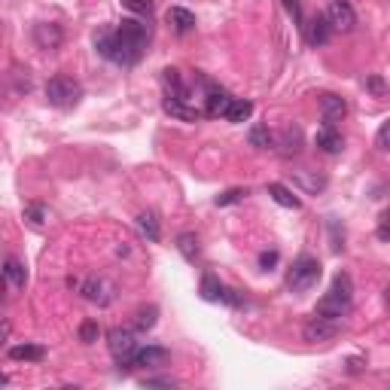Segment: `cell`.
<instances>
[{
	"instance_id": "e0dca14e",
	"label": "cell",
	"mask_w": 390,
	"mask_h": 390,
	"mask_svg": "<svg viewBox=\"0 0 390 390\" xmlns=\"http://www.w3.org/2000/svg\"><path fill=\"white\" fill-rule=\"evenodd\" d=\"M278 150H281V155H296L302 150V131L296 129V125H287L281 134H278Z\"/></svg>"
},
{
	"instance_id": "6da1fadb",
	"label": "cell",
	"mask_w": 390,
	"mask_h": 390,
	"mask_svg": "<svg viewBox=\"0 0 390 390\" xmlns=\"http://www.w3.org/2000/svg\"><path fill=\"white\" fill-rule=\"evenodd\" d=\"M150 46V25L140 19H122L116 28H101L95 34V49L101 58L119 67H134Z\"/></svg>"
},
{
	"instance_id": "4dcf8cb0",
	"label": "cell",
	"mask_w": 390,
	"mask_h": 390,
	"mask_svg": "<svg viewBox=\"0 0 390 390\" xmlns=\"http://www.w3.org/2000/svg\"><path fill=\"white\" fill-rule=\"evenodd\" d=\"M131 12H138L140 19H150L153 16V0H122Z\"/></svg>"
},
{
	"instance_id": "5bb4252c",
	"label": "cell",
	"mask_w": 390,
	"mask_h": 390,
	"mask_svg": "<svg viewBox=\"0 0 390 390\" xmlns=\"http://www.w3.org/2000/svg\"><path fill=\"white\" fill-rule=\"evenodd\" d=\"M314 144H317V150L326 153V155H338L345 150V138L336 125H323V129L314 134Z\"/></svg>"
},
{
	"instance_id": "52a82bcc",
	"label": "cell",
	"mask_w": 390,
	"mask_h": 390,
	"mask_svg": "<svg viewBox=\"0 0 390 390\" xmlns=\"http://www.w3.org/2000/svg\"><path fill=\"white\" fill-rule=\"evenodd\" d=\"M326 16V22H329L332 31H354L357 28V12H354V6H351V0H332L329 3V10L323 12Z\"/></svg>"
},
{
	"instance_id": "e575fe53",
	"label": "cell",
	"mask_w": 390,
	"mask_h": 390,
	"mask_svg": "<svg viewBox=\"0 0 390 390\" xmlns=\"http://www.w3.org/2000/svg\"><path fill=\"white\" fill-rule=\"evenodd\" d=\"M387 140H390V122H381L378 134H375V147H378V150L384 153V150H387Z\"/></svg>"
},
{
	"instance_id": "f1b7e54d",
	"label": "cell",
	"mask_w": 390,
	"mask_h": 390,
	"mask_svg": "<svg viewBox=\"0 0 390 390\" xmlns=\"http://www.w3.org/2000/svg\"><path fill=\"white\" fill-rule=\"evenodd\" d=\"M326 229H329V238H332V250L342 253L345 250V229H338V219L329 217L326 219Z\"/></svg>"
},
{
	"instance_id": "ffe728a7",
	"label": "cell",
	"mask_w": 390,
	"mask_h": 390,
	"mask_svg": "<svg viewBox=\"0 0 390 390\" xmlns=\"http://www.w3.org/2000/svg\"><path fill=\"white\" fill-rule=\"evenodd\" d=\"M266 193L274 198V202L281 204V208H290V210H299L302 208V202H299V195H293V189H287L283 183H268L266 186Z\"/></svg>"
},
{
	"instance_id": "7402d4cb",
	"label": "cell",
	"mask_w": 390,
	"mask_h": 390,
	"mask_svg": "<svg viewBox=\"0 0 390 390\" xmlns=\"http://www.w3.org/2000/svg\"><path fill=\"white\" fill-rule=\"evenodd\" d=\"M10 357L12 360H19V363H43L46 360V347L43 345H16V347H10Z\"/></svg>"
},
{
	"instance_id": "d590c367",
	"label": "cell",
	"mask_w": 390,
	"mask_h": 390,
	"mask_svg": "<svg viewBox=\"0 0 390 390\" xmlns=\"http://www.w3.org/2000/svg\"><path fill=\"white\" fill-rule=\"evenodd\" d=\"M140 387H177L174 378H144Z\"/></svg>"
},
{
	"instance_id": "836d02e7",
	"label": "cell",
	"mask_w": 390,
	"mask_h": 390,
	"mask_svg": "<svg viewBox=\"0 0 390 390\" xmlns=\"http://www.w3.org/2000/svg\"><path fill=\"white\" fill-rule=\"evenodd\" d=\"M283 6H287V12L293 16V22L302 28V25H305V19H302V6H299V0H283Z\"/></svg>"
},
{
	"instance_id": "30bf717a",
	"label": "cell",
	"mask_w": 390,
	"mask_h": 390,
	"mask_svg": "<svg viewBox=\"0 0 390 390\" xmlns=\"http://www.w3.org/2000/svg\"><path fill=\"white\" fill-rule=\"evenodd\" d=\"M34 43L40 49H46V52H52V49H58L65 43V31L55 22H40V25H34Z\"/></svg>"
},
{
	"instance_id": "60d3db41",
	"label": "cell",
	"mask_w": 390,
	"mask_h": 390,
	"mask_svg": "<svg viewBox=\"0 0 390 390\" xmlns=\"http://www.w3.org/2000/svg\"><path fill=\"white\" fill-rule=\"evenodd\" d=\"M3 384H10V378H6V375L0 372V387H3Z\"/></svg>"
},
{
	"instance_id": "277c9868",
	"label": "cell",
	"mask_w": 390,
	"mask_h": 390,
	"mask_svg": "<svg viewBox=\"0 0 390 390\" xmlns=\"http://www.w3.org/2000/svg\"><path fill=\"white\" fill-rule=\"evenodd\" d=\"M321 274H323L321 259L299 257L293 266H290V272H287V287L293 290V293H308V290L321 281Z\"/></svg>"
},
{
	"instance_id": "44dd1931",
	"label": "cell",
	"mask_w": 390,
	"mask_h": 390,
	"mask_svg": "<svg viewBox=\"0 0 390 390\" xmlns=\"http://www.w3.org/2000/svg\"><path fill=\"white\" fill-rule=\"evenodd\" d=\"M223 287H226V283H219V278L214 272H204L202 283H198V293H202L204 302H219V299H223Z\"/></svg>"
},
{
	"instance_id": "8fae6325",
	"label": "cell",
	"mask_w": 390,
	"mask_h": 390,
	"mask_svg": "<svg viewBox=\"0 0 390 390\" xmlns=\"http://www.w3.org/2000/svg\"><path fill=\"white\" fill-rule=\"evenodd\" d=\"M162 110L168 113L171 119H180V122H198L202 119V110L189 101H180V98H162Z\"/></svg>"
},
{
	"instance_id": "3957f363",
	"label": "cell",
	"mask_w": 390,
	"mask_h": 390,
	"mask_svg": "<svg viewBox=\"0 0 390 390\" xmlns=\"http://www.w3.org/2000/svg\"><path fill=\"white\" fill-rule=\"evenodd\" d=\"M46 101L58 110H74L83 101V86L67 74H55L46 83Z\"/></svg>"
},
{
	"instance_id": "603a6c76",
	"label": "cell",
	"mask_w": 390,
	"mask_h": 390,
	"mask_svg": "<svg viewBox=\"0 0 390 390\" xmlns=\"http://www.w3.org/2000/svg\"><path fill=\"white\" fill-rule=\"evenodd\" d=\"M0 272H3V278L10 281L16 290H22L25 283H28V272H25V266H22V262H19L16 257L3 259V268H0Z\"/></svg>"
},
{
	"instance_id": "ba28073f",
	"label": "cell",
	"mask_w": 390,
	"mask_h": 390,
	"mask_svg": "<svg viewBox=\"0 0 390 390\" xmlns=\"http://www.w3.org/2000/svg\"><path fill=\"white\" fill-rule=\"evenodd\" d=\"M76 290L83 293V299H89L95 305H110L116 299V283L107 281V278H86Z\"/></svg>"
},
{
	"instance_id": "ac0fdd59",
	"label": "cell",
	"mask_w": 390,
	"mask_h": 390,
	"mask_svg": "<svg viewBox=\"0 0 390 390\" xmlns=\"http://www.w3.org/2000/svg\"><path fill=\"white\" fill-rule=\"evenodd\" d=\"M250 116H253V104H250V101H244V98H232L229 107H226V113H223L226 122H235V125L247 122Z\"/></svg>"
},
{
	"instance_id": "d4e9b609",
	"label": "cell",
	"mask_w": 390,
	"mask_h": 390,
	"mask_svg": "<svg viewBox=\"0 0 390 390\" xmlns=\"http://www.w3.org/2000/svg\"><path fill=\"white\" fill-rule=\"evenodd\" d=\"M138 229H140V235H144L147 241H153V244L162 238L159 217H155L153 210H144V214H138Z\"/></svg>"
},
{
	"instance_id": "4316f807",
	"label": "cell",
	"mask_w": 390,
	"mask_h": 390,
	"mask_svg": "<svg viewBox=\"0 0 390 390\" xmlns=\"http://www.w3.org/2000/svg\"><path fill=\"white\" fill-rule=\"evenodd\" d=\"M247 195H250V189H247V186H232V189H223V193L214 198V204H217V208H226V204H238V202H244Z\"/></svg>"
},
{
	"instance_id": "f546056e",
	"label": "cell",
	"mask_w": 390,
	"mask_h": 390,
	"mask_svg": "<svg viewBox=\"0 0 390 390\" xmlns=\"http://www.w3.org/2000/svg\"><path fill=\"white\" fill-rule=\"evenodd\" d=\"M366 89L372 91L375 98H384V95H387V83H384V76H381V74L366 76Z\"/></svg>"
},
{
	"instance_id": "ab89813d",
	"label": "cell",
	"mask_w": 390,
	"mask_h": 390,
	"mask_svg": "<svg viewBox=\"0 0 390 390\" xmlns=\"http://www.w3.org/2000/svg\"><path fill=\"white\" fill-rule=\"evenodd\" d=\"M6 296V278H3V272H0V299Z\"/></svg>"
},
{
	"instance_id": "83f0119b",
	"label": "cell",
	"mask_w": 390,
	"mask_h": 390,
	"mask_svg": "<svg viewBox=\"0 0 390 390\" xmlns=\"http://www.w3.org/2000/svg\"><path fill=\"white\" fill-rule=\"evenodd\" d=\"M98 338H101V326H98V321H83L80 323V342L83 345H95Z\"/></svg>"
},
{
	"instance_id": "9c48e42d",
	"label": "cell",
	"mask_w": 390,
	"mask_h": 390,
	"mask_svg": "<svg viewBox=\"0 0 390 390\" xmlns=\"http://www.w3.org/2000/svg\"><path fill=\"white\" fill-rule=\"evenodd\" d=\"M171 363V351L162 345H144L138 347V354H134V363L131 366H140V369H162Z\"/></svg>"
},
{
	"instance_id": "484cf974",
	"label": "cell",
	"mask_w": 390,
	"mask_h": 390,
	"mask_svg": "<svg viewBox=\"0 0 390 390\" xmlns=\"http://www.w3.org/2000/svg\"><path fill=\"white\" fill-rule=\"evenodd\" d=\"M247 140H250V147H257V150H268V147L274 144L272 131H268L266 122H257L250 131H247Z\"/></svg>"
},
{
	"instance_id": "4fadbf2b",
	"label": "cell",
	"mask_w": 390,
	"mask_h": 390,
	"mask_svg": "<svg viewBox=\"0 0 390 390\" xmlns=\"http://www.w3.org/2000/svg\"><path fill=\"white\" fill-rule=\"evenodd\" d=\"M321 116H323V125H336V122H342V119L347 116V104H345V98L332 95V91L321 95Z\"/></svg>"
},
{
	"instance_id": "7a4b0ae2",
	"label": "cell",
	"mask_w": 390,
	"mask_h": 390,
	"mask_svg": "<svg viewBox=\"0 0 390 390\" xmlns=\"http://www.w3.org/2000/svg\"><path fill=\"white\" fill-rule=\"evenodd\" d=\"M351 302H354V281L347 272H338L336 278H332L329 290L321 296L314 314L329 317V321H342V317H347V311H351Z\"/></svg>"
},
{
	"instance_id": "2e32d148",
	"label": "cell",
	"mask_w": 390,
	"mask_h": 390,
	"mask_svg": "<svg viewBox=\"0 0 390 390\" xmlns=\"http://www.w3.org/2000/svg\"><path fill=\"white\" fill-rule=\"evenodd\" d=\"M293 180L299 183L305 193H311V195H317V193H323V189H326V177L317 174V171H311V168H296Z\"/></svg>"
},
{
	"instance_id": "8992f818",
	"label": "cell",
	"mask_w": 390,
	"mask_h": 390,
	"mask_svg": "<svg viewBox=\"0 0 390 390\" xmlns=\"http://www.w3.org/2000/svg\"><path fill=\"white\" fill-rule=\"evenodd\" d=\"M338 332H342V321H329V317L314 314L308 323H305L302 336H305V342H311V345H323V342H332Z\"/></svg>"
},
{
	"instance_id": "74e56055",
	"label": "cell",
	"mask_w": 390,
	"mask_h": 390,
	"mask_svg": "<svg viewBox=\"0 0 390 390\" xmlns=\"http://www.w3.org/2000/svg\"><path fill=\"white\" fill-rule=\"evenodd\" d=\"M6 338H10V323L3 321V323H0V347L6 345Z\"/></svg>"
},
{
	"instance_id": "8d00e7d4",
	"label": "cell",
	"mask_w": 390,
	"mask_h": 390,
	"mask_svg": "<svg viewBox=\"0 0 390 390\" xmlns=\"http://www.w3.org/2000/svg\"><path fill=\"white\" fill-rule=\"evenodd\" d=\"M390 238V229H387V214L378 217V241H387Z\"/></svg>"
},
{
	"instance_id": "d6a6232c",
	"label": "cell",
	"mask_w": 390,
	"mask_h": 390,
	"mask_svg": "<svg viewBox=\"0 0 390 390\" xmlns=\"http://www.w3.org/2000/svg\"><path fill=\"white\" fill-rule=\"evenodd\" d=\"M274 266H278V250H262L259 253V268L262 272H272Z\"/></svg>"
},
{
	"instance_id": "7c38bea8",
	"label": "cell",
	"mask_w": 390,
	"mask_h": 390,
	"mask_svg": "<svg viewBox=\"0 0 390 390\" xmlns=\"http://www.w3.org/2000/svg\"><path fill=\"white\" fill-rule=\"evenodd\" d=\"M302 31H305L308 46H326L332 40V28H329V22H326L323 12H317V16L311 19L308 25H302Z\"/></svg>"
},
{
	"instance_id": "5b68a950",
	"label": "cell",
	"mask_w": 390,
	"mask_h": 390,
	"mask_svg": "<svg viewBox=\"0 0 390 390\" xmlns=\"http://www.w3.org/2000/svg\"><path fill=\"white\" fill-rule=\"evenodd\" d=\"M107 347H110V357L116 360L119 369H131L134 363V354H138V338H134L131 329H122V326H116V329L107 332Z\"/></svg>"
},
{
	"instance_id": "1f68e13d",
	"label": "cell",
	"mask_w": 390,
	"mask_h": 390,
	"mask_svg": "<svg viewBox=\"0 0 390 390\" xmlns=\"http://www.w3.org/2000/svg\"><path fill=\"white\" fill-rule=\"evenodd\" d=\"M25 219H31L34 226H43L46 223V208H43V204H28V208H25Z\"/></svg>"
},
{
	"instance_id": "d6986e66",
	"label": "cell",
	"mask_w": 390,
	"mask_h": 390,
	"mask_svg": "<svg viewBox=\"0 0 390 390\" xmlns=\"http://www.w3.org/2000/svg\"><path fill=\"white\" fill-rule=\"evenodd\" d=\"M177 250L186 262H198L202 259V247H198V235L195 232H180L177 235Z\"/></svg>"
},
{
	"instance_id": "9a60e30c",
	"label": "cell",
	"mask_w": 390,
	"mask_h": 390,
	"mask_svg": "<svg viewBox=\"0 0 390 390\" xmlns=\"http://www.w3.org/2000/svg\"><path fill=\"white\" fill-rule=\"evenodd\" d=\"M165 19H168V25L174 28V34H180V37H186V34H193L195 31V12H189L186 6H171V10L165 12Z\"/></svg>"
},
{
	"instance_id": "cb8c5ba5",
	"label": "cell",
	"mask_w": 390,
	"mask_h": 390,
	"mask_svg": "<svg viewBox=\"0 0 390 390\" xmlns=\"http://www.w3.org/2000/svg\"><path fill=\"white\" fill-rule=\"evenodd\" d=\"M155 323H159V308L155 305H140L134 311V329L138 332H150Z\"/></svg>"
},
{
	"instance_id": "f35d334b",
	"label": "cell",
	"mask_w": 390,
	"mask_h": 390,
	"mask_svg": "<svg viewBox=\"0 0 390 390\" xmlns=\"http://www.w3.org/2000/svg\"><path fill=\"white\" fill-rule=\"evenodd\" d=\"M347 369H351V372H360V369H363V360H360V357L347 360Z\"/></svg>"
}]
</instances>
